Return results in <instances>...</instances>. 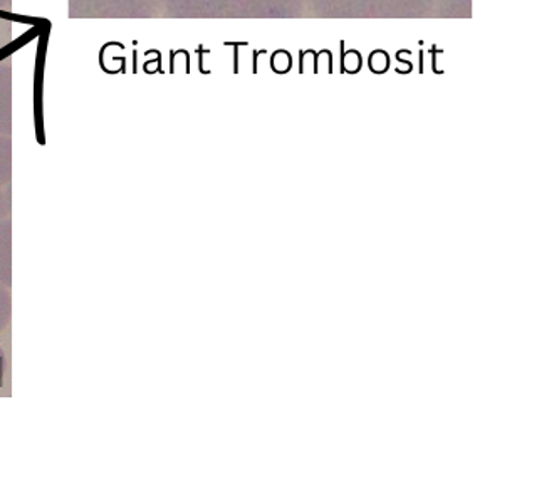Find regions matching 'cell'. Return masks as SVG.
<instances>
[{
  "mask_svg": "<svg viewBox=\"0 0 559 503\" xmlns=\"http://www.w3.org/2000/svg\"><path fill=\"white\" fill-rule=\"evenodd\" d=\"M12 0H0V9L11 8Z\"/></svg>",
  "mask_w": 559,
  "mask_h": 503,
  "instance_id": "obj_1",
  "label": "cell"
}]
</instances>
